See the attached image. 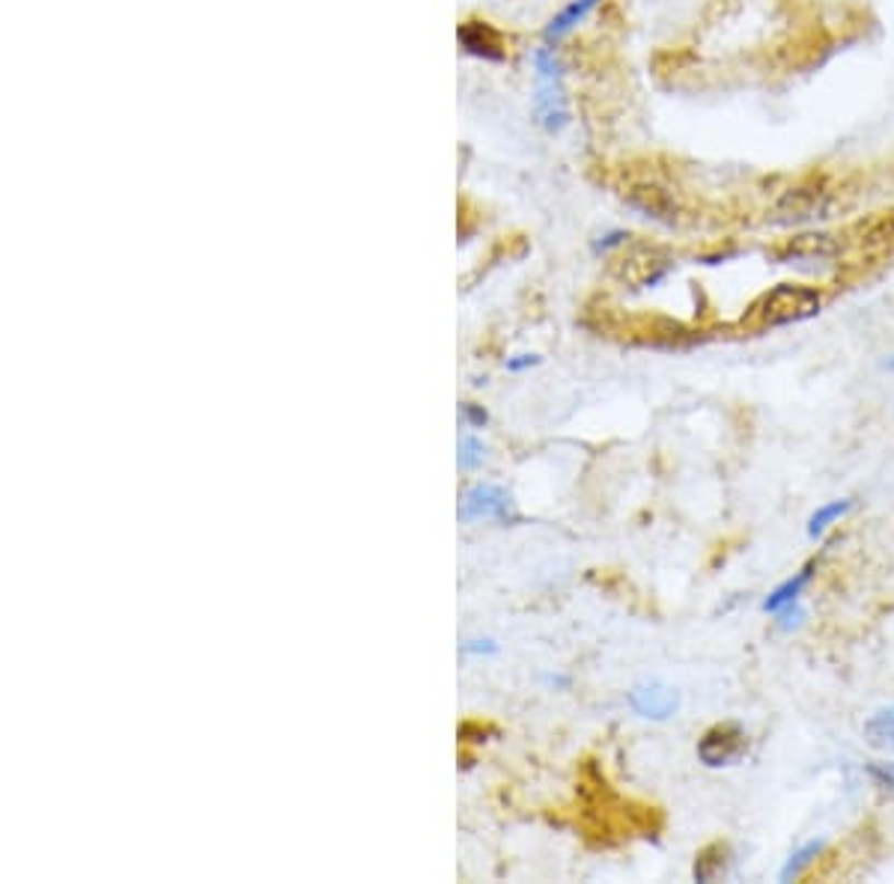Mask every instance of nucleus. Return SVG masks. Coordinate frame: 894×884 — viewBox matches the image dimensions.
I'll return each instance as SVG.
<instances>
[{"instance_id": "obj_1", "label": "nucleus", "mask_w": 894, "mask_h": 884, "mask_svg": "<svg viewBox=\"0 0 894 884\" xmlns=\"http://www.w3.org/2000/svg\"><path fill=\"white\" fill-rule=\"evenodd\" d=\"M823 307V295L805 284H778L769 289L755 307L748 322L755 328H784L817 317Z\"/></svg>"}, {"instance_id": "obj_2", "label": "nucleus", "mask_w": 894, "mask_h": 884, "mask_svg": "<svg viewBox=\"0 0 894 884\" xmlns=\"http://www.w3.org/2000/svg\"><path fill=\"white\" fill-rule=\"evenodd\" d=\"M534 78H537V95H534V111L546 131H558L566 126L570 111H566V95L561 87L564 66L558 60L554 48H537L534 51Z\"/></svg>"}, {"instance_id": "obj_3", "label": "nucleus", "mask_w": 894, "mask_h": 884, "mask_svg": "<svg viewBox=\"0 0 894 884\" xmlns=\"http://www.w3.org/2000/svg\"><path fill=\"white\" fill-rule=\"evenodd\" d=\"M748 750V736L740 724H715L698 742V759L707 769H727L736 766Z\"/></svg>"}, {"instance_id": "obj_4", "label": "nucleus", "mask_w": 894, "mask_h": 884, "mask_svg": "<svg viewBox=\"0 0 894 884\" xmlns=\"http://www.w3.org/2000/svg\"><path fill=\"white\" fill-rule=\"evenodd\" d=\"M829 203H832V194L823 185H796V188L784 191L781 197H778L776 209H772V215H776L778 223H805V221H814V218H823L826 211H829Z\"/></svg>"}, {"instance_id": "obj_5", "label": "nucleus", "mask_w": 894, "mask_h": 884, "mask_svg": "<svg viewBox=\"0 0 894 884\" xmlns=\"http://www.w3.org/2000/svg\"><path fill=\"white\" fill-rule=\"evenodd\" d=\"M511 509H513V501L504 489H498V485H492V483H478V485H471L469 492L462 495L457 516H459V521H466V525H469V521H480V518L507 521V518H513Z\"/></svg>"}, {"instance_id": "obj_6", "label": "nucleus", "mask_w": 894, "mask_h": 884, "mask_svg": "<svg viewBox=\"0 0 894 884\" xmlns=\"http://www.w3.org/2000/svg\"><path fill=\"white\" fill-rule=\"evenodd\" d=\"M841 253V242L829 236V232H802V236H793L788 242L776 248V256L781 263H799V260H832Z\"/></svg>"}, {"instance_id": "obj_7", "label": "nucleus", "mask_w": 894, "mask_h": 884, "mask_svg": "<svg viewBox=\"0 0 894 884\" xmlns=\"http://www.w3.org/2000/svg\"><path fill=\"white\" fill-rule=\"evenodd\" d=\"M629 705H632L641 717H650V721H665V717H671L674 712H677V705H680V694H677L674 688H668V685L647 682V685H639V688H632V694H629Z\"/></svg>"}, {"instance_id": "obj_8", "label": "nucleus", "mask_w": 894, "mask_h": 884, "mask_svg": "<svg viewBox=\"0 0 894 884\" xmlns=\"http://www.w3.org/2000/svg\"><path fill=\"white\" fill-rule=\"evenodd\" d=\"M731 863H734V849H731V842L724 840H713L703 846L701 852L695 854V866H692V875L695 882H719V879H724V875L731 873Z\"/></svg>"}, {"instance_id": "obj_9", "label": "nucleus", "mask_w": 894, "mask_h": 884, "mask_svg": "<svg viewBox=\"0 0 894 884\" xmlns=\"http://www.w3.org/2000/svg\"><path fill=\"white\" fill-rule=\"evenodd\" d=\"M859 248L876 251V248H892L894 244V211H876L871 218H864L850 230Z\"/></svg>"}, {"instance_id": "obj_10", "label": "nucleus", "mask_w": 894, "mask_h": 884, "mask_svg": "<svg viewBox=\"0 0 894 884\" xmlns=\"http://www.w3.org/2000/svg\"><path fill=\"white\" fill-rule=\"evenodd\" d=\"M862 736L868 748L880 750V754H894V705L873 712L864 721Z\"/></svg>"}, {"instance_id": "obj_11", "label": "nucleus", "mask_w": 894, "mask_h": 884, "mask_svg": "<svg viewBox=\"0 0 894 884\" xmlns=\"http://www.w3.org/2000/svg\"><path fill=\"white\" fill-rule=\"evenodd\" d=\"M596 3H599V0H573L570 7H564V10L554 15L552 22L546 24V31H543L546 43H561L566 33L573 31L575 24L585 22L587 12L594 10Z\"/></svg>"}, {"instance_id": "obj_12", "label": "nucleus", "mask_w": 894, "mask_h": 884, "mask_svg": "<svg viewBox=\"0 0 894 884\" xmlns=\"http://www.w3.org/2000/svg\"><path fill=\"white\" fill-rule=\"evenodd\" d=\"M811 569H814V563H809V566L802 569L796 578L784 581V584L764 601V611H781V608H788V605H796L799 593H802V587L811 581Z\"/></svg>"}, {"instance_id": "obj_13", "label": "nucleus", "mask_w": 894, "mask_h": 884, "mask_svg": "<svg viewBox=\"0 0 894 884\" xmlns=\"http://www.w3.org/2000/svg\"><path fill=\"white\" fill-rule=\"evenodd\" d=\"M823 849H826V842L823 840H811L805 842L802 849H796V852L790 854V861L784 863V870H781V882H793V879H799L809 866H814L820 854H823Z\"/></svg>"}, {"instance_id": "obj_14", "label": "nucleus", "mask_w": 894, "mask_h": 884, "mask_svg": "<svg viewBox=\"0 0 894 884\" xmlns=\"http://www.w3.org/2000/svg\"><path fill=\"white\" fill-rule=\"evenodd\" d=\"M635 206L639 209L647 211V218L653 215V218H660V221H674V200L671 197H665V191L662 188H644L641 191V200H635Z\"/></svg>"}, {"instance_id": "obj_15", "label": "nucleus", "mask_w": 894, "mask_h": 884, "mask_svg": "<svg viewBox=\"0 0 894 884\" xmlns=\"http://www.w3.org/2000/svg\"><path fill=\"white\" fill-rule=\"evenodd\" d=\"M850 506H852L850 501H835V504L820 506L817 513L811 516V525H809V533H811V537H820V533H823L826 527L835 525L838 518L847 516V513H850Z\"/></svg>"}, {"instance_id": "obj_16", "label": "nucleus", "mask_w": 894, "mask_h": 884, "mask_svg": "<svg viewBox=\"0 0 894 884\" xmlns=\"http://www.w3.org/2000/svg\"><path fill=\"white\" fill-rule=\"evenodd\" d=\"M483 459H486V447H483V441H480L478 435H462V438H459L457 454L459 468H462V471H474Z\"/></svg>"}, {"instance_id": "obj_17", "label": "nucleus", "mask_w": 894, "mask_h": 884, "mask_svg": "<svg viewBox=\"0 0 894 884\" xmlns=\"http://www.w3.org/2000/svg\"><path fill=\"white\" fill-rule=\"evenodd\" d=\"M868 774L880 790L894 792V762H873V766H868Z\"/></svg>"}, {"instance_id": "obj_18", "label": "nucleus", "mask_w": 894, "mask_h": 884, "mask_svg": "<svg viewBox=\"0 0 894 884\" xmlns=\"http://www.w3.org/2000/svg\"><path fill=\"white\" fill-rule=\"evenodd\" d=\"M462 421L469 423L471 429H483V426H486V421H490V414L483 411V405L466 402V405H462Z\"/></svg>"}, {"instance_id": "obj_19", "label": "nucleus", "mask_w": 894, "mask_h": 884, "mask_svg": "<svg viewBox=\"0 0 894 884\" xmlns=\"http://www.w3.org/2000/svg\"><path fill=\"white\" fill-rule=\"evenodd\" d=\"M459 653L462 655H492V653H498V643L495 641H466L462 646H459Z\"/></svg>"}, {"instance_id": "obj_20", "label": "nucleus", "mask_w": 894, "mask_h": 884, "mask_svg": "<svg viewBox=\"0 0 894 884\" xmlns=\"http://www.w3.org/2000/svg\"><path fill=\"white\" fill-rule=\"evenodd\" d=\"M534 364H537V358H534V355H519V358L507 360V369H511V372H522V369L534 367Z\"/></svg>"}]
</instances>
